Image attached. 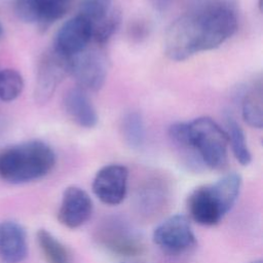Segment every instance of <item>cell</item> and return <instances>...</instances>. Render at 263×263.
<instances>
[{
    "label": "cell",
    "mask_w": 263,
    "mask_h": 263,
    "mask_svg": "<svg viewBox=\"0 0 263 263\" xmlns=\"http://www.w3.org/2000/svg\"><path fill=\"white\" fill-rule=\"evenodd\" d=\"M3 33H4V30H3V27H2V25L0 24V40H1V38L3 37Z\"/></svg>",
    "instance_id": "22"
},
{
    "label": "cell",
    "mask_w": 263,
    "mask_h": 263,
    "mask_svg": "<svg viewBox=\"0 0 263 263\" xmlns=\"http://www.w3.org/2000/svg\"><path fill=\"white\" fill-rule=\"evenodd\" d=\"M128 170L122 164H108L101 167L92 181L93 194L105 204L117 205L126 195Z\"/></svg>",
    "instance_id": "9"
},
{
    "label": "cell",
    "mask_w": 263,
    "mask_h": 263,
    "mask_svg": "<svg viewBox=\"0 0 263 263\" xmlns=\"http://www.w3.org/2000/svg\"><path fill=\"white\" fill-rule=\"evenodd\" d=\"M250 263H263V261L261 259H258V260H254V261H252Z\"/></svg>",
    "instance_id": "23"
},
{
    "label": "cell",
    "mask_w": 263,
    "mask_h": 263,
    "mask_svg": "<svg viewBox=\"0 0 263 263\" xmlns=\"http://www.w3.org/2000/svg\"><path fill=\"white\" fill-rule=\"evenodd\" d=\"M57 157L49 145L42 141H28L0 150V179L20 185L47 176Z\"/></svg>",
    "instance_id": "1"
},
{
    "label": "cell",
    "mask_w": 263,
    "mask_h": 263,
    "mask_svg": "<svg viewBox=\"0 0 263 263\" xmlns=\"http://www.w3.org/2000/svg\"><path fill=\"white\" fill-rule=\"evenodd\" d=\"M36 241L46 263H70V254L67 248L48 230L39 229Z\"/></svg>",
    "instance_id": "14"
},
{
    "label": "cell",
    "mask_w": 263,
    "mask_h": 263,
    "mask_svg": "<svg viewBox=\"0 0 263 263\" xmlns=\"http://www.w3.org/2000/svg\"><path fill=\"white\" fill-rule=\"evenodd\" d=\"M99 240L109 251L120 256H136L143 248L138 237L118 223L106 225L101 229Z\"/></svg>",
    "instance_id": "13"
},
{
    "label": "cell",
    "mask_w": 263,
    "mask_h": 263,
    "mask_svg": "<svg viewBox=\"0 0 263 263\" xmlns=\"http://www.w3.org/2000/svg\"><path fill=\"white\" fill-rule=\"evenodd\" d=\"M70 59L57 53L52 48L45 52L38 64L34 97L37 103H46L58 85L69 75Z\"/></svg>",
    "instance_id": "7"
},
{
    "label": "cell",
    "mask_w": 263,
    "mask_h": 263,
    "mask_svg": "<svg viewBox=\"0 0 263 263\" xmlns=\"http://www.w3.org/2000/svg\"><path fill=\"white\" fill-rule=\"evenodd\" d=\"M120 21V12L113 8L106 17L92 25V40L98 45L106 44L118 30Z\"/></svg>",
    "instance_id": "20"
},
{
    "label": "cell",
    "mask_w": 263,
    "mask_h": 263,
    "mask_svg": "<svg viewBox=\"0 0 263 263\" xmlns=\"http://www.w3.org/2000/svg\"><path fill=\"white\" fill-rule=\"evenodd\" d=\"M28 255L27 232L17 222H0V259L6 263H21Z\"/></svg>",
    "instance_id": "11"
},
{
    "label": "cell",
    "mask_w": 263,
    "mask_h": 263,
    "mask_svg": "<svg viewBox=\"0 0 263 263\" xmlns=\"http://www.w3.org/2000/svg\"><path fill=\"white\" fill-rule=\"evenodd\" d=\"M69 75L73 76L77 86L97 91L103 87L108 75V60L100 49H84L70 58Z\"/></svg>",
    "instance_id": "5"
},
{
    "label": "cell",
    "mask_w": 263,
    "mask_h": 263,
    "mask_svg": "<svg viewBox=\"0 0 263 263\" xmlns=\"http://www.w3.org/2000/svg\"><path fill=\"white\" fill-rule=\"evenodd\" d=\"M73 0H39L37 24L47 27L62 18L70 9Z\"/></svg>",
    "instance_id": "18"
},
{
    "label": "cell",
    "mask_w": 263,
    "mask_h": 263,
    "mask_svg": "<svg viewBox=\"0 0 263 263\" xmlns=\"http://www.w3.org/2000/svg\"><path fill=\"white\" fill-rule=\"evenodd\" d=\"M24 88L22 75L13 69L0 70V100L12 102L20 97Z\"/></svg>",
    "instance_id": "19"
},
{
    "label": "cell",
    "mask_w": 263,
    "mask_h": 263,
    "mask_svg": "<svg viewBox=\"0 0 263 263\" xmlns=\"http://www.w3.org/2000/svg\"><path fill=\"white\" fill-rule=\"evenodd\" d=\"M241 115L246 123L254 128H262V87L261 83L253 85L245 93L241 102Z\"/></svg>",
    "instance_id": "15"
},
{
    "label": "cell",
    "mask_w": 263,
    "mask_h": 263,
    "mask_svg": "<svg viewBox=\"0 0 263 263\" xmlns=\"http://www.w3.org/2000/svg\"><path fill=\"white\" fill-rule=\"evenodd\" d=\"M189 137L194 152L209 168L221 170L228 159L226 132L212 118L202 116L188 122Z\"/></svg>",
    "instance_id": "4"
},
{
    "label": "cell",
    "mask_w": 263,
    "mask_h": 263,
    "mask_svg": "<svg viewBox=\"0 0 263 263\" xmlns=\"http://www.w3.org/2000/svg\"><path fill=\"white\" fill-rule=\"evenodd\" d=\"M153 242L168 254H180L192 248L196 238L188 218L173 215L158 224L152 233Z\"/></svg>",
    "instance_id": "6"
},
{
    "label": "cell",
    "mask_w": 263,
    "mask_h": 263,
    "mask_svg": "<svg viewBox=\"0 0 263 263\" xmlns=\"http://www.w3.org/2000/svg\"><path fill=\"white\" fill-rule=\"evenodd\" d=\"M91 40L92 25L87 18L78 13L66 21L58 30L52 49L57 53L70 59L86 49Z\"/></svg>",
    "instance_id": "8"
},
{
    "label": "cell",
    "mask_w": 263,
    "mask_h": 263,
    "mask_svg": "<svg viewBox=\"0 0 263 263\" xmlns=\"http://www.w3.org/2000/svg\"><path fill=\"white\" fill-rule=\"evenodd\" d=\"M164 54L182 62L197 52L206 51V34L200 16L192 9L176 18L167 28L163 40Z\"/></svg>",
    "instance_id": "3"
},
{
    "label": "cell",
    "mask_w": 263,
    "mask_h": 263,
    "mask_svg": "<svg viewBox=\"0 0 263 263\" xmlns=\"http://www.w3.org/2000/svg\"><path fill=\"white\" fill-rule=\"evenodd\" d=\"M226 126L227 129L225 132L227 134L228 144L231 147L235 159L241 165H248L252 161V154L247 144L242 128L230 115L226 117Z\"/></svg>",
    "instance_id": "17"
},
{
    "label": "cell",
    "mask_w": 263,
    "mask_h": 263,
    "mask_svg": "<svg viewBox=\"0 0 263 263\" xmlns=\"http://www.w3.org/2000/svg\"><path fill=\"white\" fill-rule=\"evenodd\" d=\"M120 132L126 145L133 149L141 148L145 142V123L141 113L129 111L121 119Z\"/></svg>",
    "instance_id": "16"
},
{
    "label": "cell",
    "mask_w": 263,
    "mask_h": 263,
    "mask_svg": "<svg viewBox=\"0 0 263 263\" xmlns=\"http://www.w3.org/2000/svg\"><path fill=\"white\" fill-rule=\"evenodd\" d=\"M113 9V0H81L79 14L87 18L91 25L106 17Z\"/></svg>",
    "instance_id": "21"
},
{
    "label": "cell",
    "mask_w": 263,
    "mask_h": 263,
    "mask_svg": "<svg viewBox=\"0 0 263 263\" xmlns=\"http://www.w3.org/2000/svg\"><path fill=\"white\" fill-rule=\"evenodd\" d=\"M92 211L93 203L89 194L78 186H69L63 192L58 219L65 227L75 229L89 220Z\"/></svg>",
    "instance_id": "10"
},
{
    "label": "cell",
    "mask_w": 263,
    "mask_h": 263,
    "mask_svg": "<svg viewBox=\"0 0 263 263\" xmlns=\"http://www.w3.org/2000/svg\"><path fill=\"white\" fill-rule=\"evenodd\" d=\"M64 108L73 122L84 128H92L99 121L97 110L86 91L79 86L70 88L64 96Z\"/></svg>",
    "instance_id": "12"
},
{
    "label": "cell",
    "mask_w": 263,
    "mask_h": 263,
    "mask_svg": "<svg viewBox=\"0 0 263 263\" xmlns=\"http://www.w3.org/2000/svg\"><path fill=\"white\" fill-rule=\"evenodd\" d=\"M241 187V178L229 173L213 184L201 185L191 191L187 209L191 219L202 226H214L235 204Z\"/></svg>",
    "instance_id": "2"
}]
</instances>
